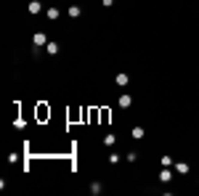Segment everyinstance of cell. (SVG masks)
Masks as SVG:
<instances>
[{
	"label": "cell",
	"instance_id": "obj_1",
	"mask_svg": "<svg viewBox=\"0 0 199 196\" xmlns=\"http://www.w3.org/2000/svg\"><path fill=\"white\" fill-rule=\"evenodd\" d=\"M45 42V35H35V45H42Z\"/></svg>",
	"mask_w": 199,
	"mask_h": 196
}]
</instances>
